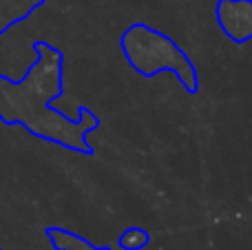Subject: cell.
<instances>
[{"label":"cell","mask_w":252,"mask_h":250,"mask_svg":"<svg viewBox=\"0 0 252 250\" xmlns=\"http://www.w3.org/2000/svg\"><path fill=\"white\" fill-rule=\"evenodd\" d=\"M122 49L128 62L135 66V71L144 78H153L161 71H170L190 95L199 91L197 66L192 64L188 53L161 31H155L146 25H133L124 33Z\"/></svg>","instance_id":"1"},{"label":"cell","mask_w":252,"mask_h":250,"mask_svg":"<svg viewBox=\"0 0 252 250\" xmlns=\"http://www.w3.org/2000/svg\"><path fill=\"white\" fill-rule=\"evenodd\" d=\"M217 22L232 42L252 40V0H219Z\"/></svg>","instance_id":"2"},{"label":"cell","mask_w":252,"mask_h":250,"mask_svg":"<svg viewBox=\"0 0 252 250\" xmlns=\"http://www.w3.org/2000/svg\"><path fill=\"white\" fill-rule=\"evenodd\" d=\"M148 242H151V235H148V230L137 228V226L124 230V235L120 237V246H122L124 250H142V248L148 246Z\"/></svg>","instance_id":"3"}]
</instances>
